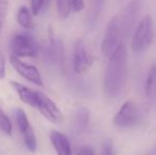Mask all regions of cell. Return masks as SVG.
<instances>
[{
  "instance_id": "cell-1",
  "label": "cell",
  "mask_w": 156,
  "mask_h": 155,
  "mask_svg": "<svg viewBox=\"0 0 156 155\" xmlns=\"http://www.w3.org/2000/svg\"><path fill=\"white\" fill-rule=\"evenodd\" d=\"M139 1L133 0L108 21L101 45L102 53L105 56L109 58L120 45L124 44V38L129 33L139 14Z\"/></svg>"
},
{
  "instance_id": "cell-2",
  "label": "cell",
  "mask_w": 156,
  "mask_h": 155,
  "mask_svg": "<svg viewBox=\"0 0 156 155\" xmlns=\"http://www.w3.org/2000/svg\"><path fill=\"white\" fill-rule=\"evenodd\" d=\"M127 78V51L124 44L120 45L108 58L103 87L106 96L114 98L122 91Z\"/></svg>"
},
{
  "instance_id": "cell-3",
  "label": "cell",
  "mask_w": 156,
  "mask_h": 155,
  "mask_svg": "<svg viewBox=\"0 0 156 155\" xmlns=\"http://www.w3.org/2000/svg\"><path fill=\"white\" fill-rule=\"evenodd\" d=\"M154 38V23L150 14L144 16L138 23L132 37L131 48L133 52L140 53L150 47Z\"/></svg>"
},
{
  "instance_id": "cell-4",
  "label": "cell",
  "mask_w": 156,
  "mask_h": 155,
  "mask_svg": "<svg viewBox=\"0 0 156 155\" xmlns=\"http://www.w3.org/2000/svg\"><path fill=\"white\" fill-rule=\"evenodd\" d=\"M13 55L17 58H35L38 54L37 41L29 34H16L11 41Z\"/></svg>"
},
{
  "instance_id": "cell-5",
  "label": "cell",
  "mask_w": 156,
  "mask_h": 155,
  "mask_svg": "<svg viewBox=\"0 0 156 155\" xmlns=\"http://www.w3.org/2000/svg\"><path fill=\"white\" fill-rule=\"evenodd\" d=\"M139 120V112L137 105L131 100H127L121 105L117 114L113 119V123L117 128L129 129L133 128L138 123Z\"/></svg>"
},
{
  "instance_id": "cell-6",
  "label": "cell",
  "mask_w": 156,
  "mask_h": 155,
  "mask_svg": "<svg viewBox=\"0 0 156 155\" xmlns=\"http://www.w3.org/2000/svg\"><path fill=\"white\" fill-rule=\"evenodd\" d=\"M94 56L88 45L84 41L80 39L76 41L73 51V68L79 75L87 72L93 66Z\"/></svg>"
},
{
  "instance_id": "cell-7",
  "label": "cell",
  "mask_w": 156,
  "mask_h": 155,
  "mask_svg": "<svg viewBox=\"0 0 156 155\" xmlns=\"http://www.w3.org/2000/svg\"><path fill=\"white\" fill-rule=\"evenodd\" d=\"M14 117L17 124V128H18L19 132L23 135V140H25V143L27 146L28 150L31 152H34L37 148V140L34 130H33L31 124H30L27 114L25 113V111L18 107L14 110Z\"/></svg>"
},
{
  "instance_id": "cell-8",
  "label": "cell",
  "mask_w": 156,
  "mask_h": 155,
  "mask_svg": "<svg viewBox=\"0 0 156 155\" xmlns=\"http://www.w3.org/2000/svg\"><path fill=\"white\" fill-rule=\"evenodd\" d=\"M10 63L13 68L16 70V72L20 75L23 79H26L28 82L37 85V86H43L44 85L41 72L35 66L23 62L20 58L13 55V54L10 56Z\"/></svg>"
},
{
  "instance_id": "cell-9",
  "label": "cell",
  "mask_w": 156,
  "mask_h": 155,
  "mask_svg": "<svg viewBox=\"0 0 156 155\" xmlns=\"http://www.w3.org/2000/svg\"><path fill=\"white\" fill-rule=\"evenodd\" d=\"M37 111L46 119L53 123H61L64 120V116L58 106L54 103V101H52L51 98L43 93H39V105L37 107Z\"/></svg>"
},
{
  "instance_id": "cell-10",
  "label": "cell",
  "mask_w": 156,
  "mask_h": 155,
  "mask_svg": "<svg viewBox=\"0 0 156 155\" xmlns=\"http://www.w3.org/2000/svg\"><path fill=\"white\" fill-rule=\"evenodd\" d=\"M10 84L18 95L19 99L23 103L37 110V107L39 105V93H41V91L31 89L29 87L25 86V85L20 84V83L15 82V81H11Z\"/></svg>"
},
{
  "instance_id": "cell-11",
  "label": "cell",
  "mask_w": 156,
  "mask_h": 155,
  "mask_svg": "<svg viewBox=\"0 0 156 155\" xmlns=\"http://www.w3.org/2000/svg\"><path fill=\"white\" fill-rule=\"evenodd\" d=\"M50 140L58 155H73L69 140L63 133L58 131H52L50 133Z\"/></svg>"
},
{
  "instance_id": "cell-12",
  "label": "cell",
  "mask_w": 156,
  "mask_h": 155,
  "mask_svg": "<svg viewBox=\"0 0 156 155\" xmlns=\"http://www.w3.org/2000/svg\"><path fill=\"white\" fill-rule=\"evenodd\" d=\"M106 0H89V10L87 21L89 27H94L105 9Z\"/></svg>"
},
{
  "instance_id": "cell-13",
  "label": "cell",
  "mask_w": 156,
  "mask_h": 155,
  "mask_svg": "<svg viewBox=\"0 0 156 155\" xmlns=\"http://www.w3.org/2000/svg\"><path fill=\"white\" fill-rule=\"evenodd\" d=\"M144 93L151 101H156V64L150 68L144 83Z\"/></svg>"
},
{
  "instance_id": "cell-14",
  "label": "cell",
  "mask_w": 156,
  "mask_h": 155,
  "mask_svg": "<svg viewBox=\"0 0 156 155\" xmlns=\"http://www.w3.org/2000/svg\"><path fill=\"white\" fill-rule=\"evenodd\" d=\"M33 13L27 8V6H21L19 8L18 12H17V23L20 27L23 29H33L34 27V21H33Z\"/></svg>"
},
{
  "instance_id": "cell-15",
  "label": "cell",
  "mask_w": 156,
  "mask_h": 155,
  "mask_svg": "<svg viewBox=\"0 0 156 155\" xmlns=\"http://www.w3.org/2000/svg\"><path fill=\"white\" fill-rule=\"evenodd\" d=\"M71 10V0H56V11L61 18H67L70 15Z\"/></svg>"
},
{
  "instance_id": "cell-16",
  "label": "cell",
  "mask_w": 156,
  "mask_h": 155,
  "mask_svg": "<svg viewBox=\"0 0 156 155\" xmlns=\"http://www.w3.org/2000/svg\"><path fill=\"white\" fill-rule=\"evenodd\" d=\"M51 0H31V11L33 15H38L46 12Z\"/></svg>"
},
{
  "instance_id": "cell-17",
  "label": "cell",
  "mask_w": 156,
  "mask_h": 155,
  "mask_svg": "<svg viewBox=\"0 0 156 155\" xmlns=\"http://www.w3.org/2000/svg\"><path fill=\"white\" fill-rule=\"evenodd\" d=\"M88 111L86 108H80V110L76 112V118H74V125L76 129H83L85 128V125L88 122Z\"/></svg>"
},
{
  "instance_id": "cell-18",
  "label": "cell",
  "mask_w": 156,
  "mask_h": 155,
  "mask_svg": "<svg viewBox=\"0 0 156 155\" xmlns=\"http://www.w3.org/2000/svg\"><path fill=\"white\" fill-rule=\"evenodd\" d=\"M0 130L6 135H12V122L0 106Z\"/></svg>"
},
{
  "instance_id": "cell-19",
  "label": "cell",
  "mask_w": 156,
  "mask_h": 155,
  "mask_svg": "<svg viewBox=\"0 0 156 155\" xmlns=\"http://www.w3.org/2000/svg\"><path fill=\"white\" fill-rule=\"evenodd\" d=\"M9 1L10 0H0V33L2 31L4 21L6 19V15H8Z\"/></svg>"
},
{
  "instance_id": "cell-20",
  "label": "cell",
  "mask_w": 156,
  "mask_h": 155,
  "mask_svg": "<svg viewBox=\"0 0 156 155\" xmlns=\"http://www.w3.org/2000/svg\"><path fill=\"white\" fill-rule=\"evenodd\" d=\"M5 78V56L0 50V80Z\"/></svg>"
},
{
  "instance_id": "cell-21",
  "label": "cell",
  "mask_w": 156,
  "mask_h": 155,
  "mask_svg": "<svg viewBox=\"0 0 156 155\" xmlns=\"http://www.w3.org/2000/svg\"><path fill=\"white\" fill-rule=\"evenodd\" d=\"M71 6L74 12H81L85 8V0H71Z\"/></svg>"
},
{
  "instance_id": "cell-22",
  "label": "cell",
  "mask_w": 156,
  "mask_h": 155,
  "mask_svg": "<svg viewBox=\"0 0 156 155\" xmlns=\"http://www.w3.org/2000/svg\"><path fill=\"white\" fill-rule=\"evenodd\" d=\"M100 155H113V147L109 143H105L101 150Z\"/></svg>"
},
{
  "instance_id": "cell-23",
  "label": "cell",
  "mask_w": 156,
  "mask_h": 155,
  "mask_svg": "<svg viewBox=\"0 0 156 155\" xmlns=\"http://www.w3.org/2000/svg\"><path fill=\"white\" fill-rule=\"evenodd\" d=\"M76 155H94V152L89 147H82L76 151Z\"/></svg>"
}]
</instances>
